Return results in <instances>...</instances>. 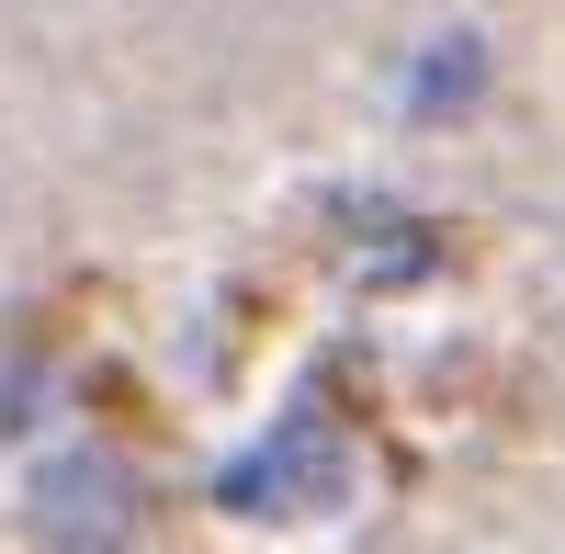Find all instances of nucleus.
I'll return each instance as SVG.
<instances>
[{"instance_id":"nucleus-2","label":"nucleus","mask_w":565,"mask_h":554,"mask_svg":"<svg viewBox=\"0 0 565 554\" xmlns=\"http://www.w3.org/2000/svg\"><path fill=\"white\" fill-rule=\"evenodd\" d=\"M34 521H45V543H125V521H136V476L114 465V452H79V465H57L34 487Z\"/></svg>"},{"instance_id":"nucleus-1","label":"nucleus","mask_w":565,"mask_h":554,"mask_svg":"<svg viewBox=\"0 0 565 554\" xmlns=\"http://www.w3.org/2000/svg\"><path fill=\"white\" fill-rule=\"evenodd\" d=\"M215 498H226L238 521H328V510L351 498V430L328 419V396H295V407H282V430L215 476Z\"/></svg>"}]
</instances>
